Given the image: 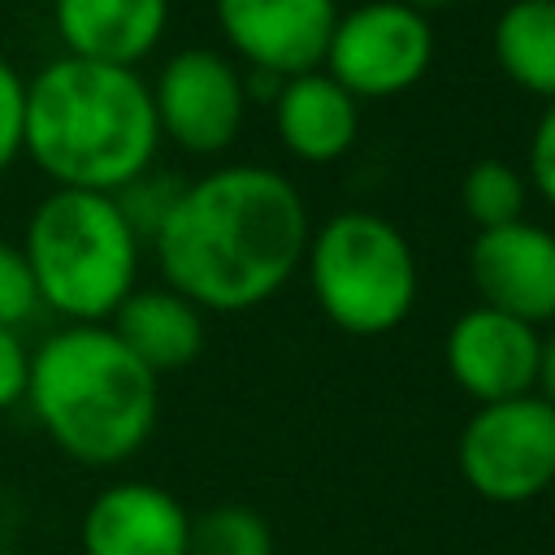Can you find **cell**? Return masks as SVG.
Here are the masks:
<instances>
[{
	"label": "cell",
	"instance_id": "6da1fadb",
	"mask_svg": "<svg viewBox=\"0 0 555 555\" xmlns=\"http://www.w3.org/2000/svg\"><path fill=\"white\" fill-rule=\"evenodd\" d=\"M312 225L295 182L264 165H225L191 186L152 234L169 291L199 312H247L304 264Z\"/></svg>",
	"mask_w": 555,
	"mask_h": 555
},
{
	"label": "cell",
	"instance_id": "7a4b0ae2",
	"mask_svg": "<svg viewBox=\"0 0 555 555\" xmlns=\"http://www.w3.org/2000/svg\"><path fill=\"white\" fill-rule=\"evenodd\" d=\"M156 143L152 87L126 65L56 56L26 82L22 152L61 191L117 195L152 169Z\"/></svg>",
	"mask_w": 555,
	"mask_h": 555
},
{
	"label": "cell",
	"instance_id": "3957f363",
	"mask_svg": "<svg viewBox=\"0 0 555 555\" xmlns=\"http://www.w3.org/2000/svg\"><path fill=\"white\" fill-rule=\"evenodd\" d=\"M26 403L74 464L113 468L147 447L160 416V377L108 325H65L30 351Z\"/></svg>",
	"mask_w": 555,
	"mask_h": 555
},
{
	"label": "cell",
	"instance_id": "277c9868",
	"mask_svg": "<svg viewBox=\"0 0 555 555\" xmlns=\"http://www.w3.org/2000/svg\"><path fill=\"white\" fill-rule=\"evenodd\" d=\"M22 256L39 304L65 325H108L139 278V234L117 195L52 186L26 225Z\"/></svg>",
	"mask_w": 555,
	"mask_h": 555
},
{
	"label": "cell",
	"instance_id": "5b68a950",
	"mask_svg": "<svg viewBox=\"0 0 555 555\" xmlns=\"http://www.w3.org/2000/svg\"><path fill=\"white\" fill-rule=\"evenodd\" d=\"M321 317L356 338L390 334L416 304V256L408 234L377 212H338L312 230L304 251Z\"/></svg>",
	"mask_w": 555,
	"mask_h": 555
},
{
	"label": "cell",
	"instance_id": "8992f818",
	"mask_svg": "<svg viewBox=\"0 0 555 555\" xmlns=\"http://www.w3.org/2000/svg\"><path fill=\"white\" fill-rule=\"evenodd\" d=\"M455 468L486 503H533L555 486V408L542 395L481 403L455 438Z\"/></svg>",
	"mask_w": 555,
	"mask_h": 555
},
{
	"label": "cell",
	"instance_id": "52a82bcc",
	"mask_svg": "<svg viewBox=\"0 0 555 555\" xmlns=\"http://www.w3.org/2000/svg\"><path fill=\"white\" fill-rule=\"evenodd\" d=\"M434 65V26L403 0H369L338 13L330 35L325 74L356 100L403 95Z\"/></svg>",
	"mask_w": 555,
	"mask_h": 555
},
{
	"label": "cell",
	"instance_id": "ba28073f",
	"mask_svg": "<svg viewBox=\"0 0 555 555\" xmlns=\"http://www.w3.org/2000/svg\"><path fill=\"white\" fill-rule=\"evenodd\" d=\"M152 108L160 139L178 143L191 156H217L238 139L247 87L230 56L212 48H182L160 65Z\"/></svg>",
	"mask_w": 555,
	"mask_h": 555
},
{
	"label": "cell",
	"instance_id": "9c48e42d",
	"mask_svg": "<svg viewBox=\"0 0 555 555\" xmlns=\"http://www.w3.org/2000/svg\"><path fill=\"white\" fill-rule=\"evenodd\" d=\"M212 13L225 43L273 78L321 69L338 26L334 0H212Z\"/></svg>",
	"mask_w": 555,
	"mask_h": 555
},
{
	"label": "cell",
	"instance_id": "30bf717a",
	"mask_svg": "<svg viewBox=\"0 0 555 555\" xmlns=\"http://www.w3.org/2000/svg\"><path fill=\"white\" fill-rule=\"evenodd\" d=\"M538 347H542V334L533 325L477 304L451 321L442 356H447L451 382L481 408V403L533 395Z\"/></svg>",
	"mask_w": 555,
	"mask_h": 555
},
{
	"label": "cell",
	"instance_id": "8fae6325",
	"mask_svg": "<svg viewBox=\"0 0 555 555\" xmlns=\"http://www.w3.org/2000/svg\"><path fill=\"white\" fill-rule=\"evenodd\" d=\"M468 278L486 308L525 325L555 321V234L533 221L477 230L468 243Z\"/></svg>",
	"mask_w": 555,
	"mask_h": 555
},
{
	"label": "cell",
	"instance_id": "7c38bea8",
	"mask_svg": "<svg viewBox=\"0 0 555 555\" xmlns=\"http://www.w3.org/2000/svg\"><path fill=\"white\" fill-rule=\"evenodd\" d=\"M82 555H191V512L156 481H113L82 512Z\"/></svg>",
	"mask_w": 555,
	"mask_h": 555
},
{
	"label": "cell",
	"instance_id": "4fadbf2b",
	"mask_svg": "<svg viewBox=\"0 0 555 555\" xmlns=\"http://www.w3.org/2000/svg\"><path fill=\"white\" fill-rule=\"evenodd\" d=\"M52 26L65 56L134 69L160 43L169 0H52Z\"/></svg>",
	"mask_w": 555,
	"mask_h": 555
},
{
	"label": "cell",
	"instance_id": "5bb4252c",
	"mask_svg": "<svg viewBox=\"0 0 555 555\" xmlns=\"http://www.w3.org/2000/svg\"><path fill=\"white\" fill-rule=\"evenodd\" d=\"M273 130L304 165H330L351 152L360 134V100L325 69L286 78L273 95Z\"/></svg>",
	"mask_w": 555,
	"mask_h": 555
},
{
	"label": "cell",
	"instance_id": "9a60e30c",
	"mask_svg": "<svg viewBox=\"0 0 555 555\" xmlns=\"http://www.w3.org/2000/svg\"><path fill=\"white\" fill-rule=\"evenodd\" d=\"M108 330L156 377L186 369L204 347V312L169 286H147V291L134 286L130 299L113 312Z\"/></svg>",
	"mask_w": 555,
	"mask_h": 555
},
{
	"label": "cell",
	"instance_id": "2e32d148",
	"mask_svg": "<svg viewBox=\"0 0 555 555\" xmlns=\"http://www.w3.org/2000/svg\"><path fill=\"white\" fill-rule=\"evenodd\" d=\"M494 61L529 95L555 100V0H512L494 17Z\"/></svg>",
	"mask_w": 555,
	"mask_h": 555
},
{
	"label": "cell",
	"instance_id": "e0dca14e",
	"mask_svg": "<svg viewBox=\"0 0 555 555\" xmlns=\"http://www.w3.org/2000/svg\"><path fill=\"white\" fill-rule=\"evenodd\" d=\"M191 555H273V529L247 503H217L191 516Z\"/></svg>",
	"mask_w": 555,
	"mask_h": 555
},
{
	"label": "cell",
	"instance_id": "ac0fdd59",
	"mask_svg": "<svg viewBox=\"0 0 555 555\" xmlns=\"http://www.w3.org/2000/svg\"><path fill=\"white\" fill-rule=\"evenodd\" d=\"M460 204L477 230L512 225L525 212V178L507 160L486 156V160L468 165V173L460 182Z\"/></svg>",
	"mask_w": 555,
	"mask_h": 555
},
{
	"label": "cell",
	"instance_id": "d6986e66",
	"mask_svg": "<svg viewBox=\"0 0 555 555\" xmlns=\"http://www.w3.org/2000/svg\"><path fill=\"white\" fill-rule=\"evenodd\" d=\"M178 195H182V182H173V178H156L152 182V169L143 173V178H134L126 191H117V204H121V212H126V221L134 225V234L143 238H152L156 230H160V221L169 217V208L178 204Z\"/></svg>",
	"mask_w": 555,
	"mask_h": 555
},
{
	"label": "cell",
	"instance_id": "ffe728a7",
	"mask_svg": "<svg viewBox=\"0 0 555 555\" xmlns=\"http://www.w3.org/2000/svg\"><path fill=\"white\" fill-rule=\"evenodd\" d=\"M35 308H39V291H35L26 256L17 247L0 243V325L17 330L35 317Z\"/></svg>",
	"mask_w": 555,
	"mask_h": 555
},
{
	"label": "cell",
	"instance_id": "44dd1931",
	"mask_svg": "<svg viewBox=\"0 0 555 555\" xmlns=\"http://www.w3.org/2000/svg\"><path fill=\"white\" fill-rule=\"evenodd\" d=\"M22 117H26V78L0 56V173L22 152Z\"/></svg>",
	"mask_w": 555,
	"mask_h": 555
},
{
	"label": "cell",
	"instance_id": "7402d4cb",
	"mask_svg": "<svg viewBox=\"0 0 555 555\" xmlns=\"http://www.w3.org/2000/svg\"><path fill=\"white\" fill-rule=\"evenodd\" d=\"M26 382H30V351L17 338V330L0 325V412L26 403Z\"/></svg>",
	"mask_w": 555,
	"mask_h": 555
},
{
	"label": "cell",
	"instance_id": "603a6c76",
	"mask_svg": "<svg viewBox=\"0 0 555 555\" xmlns=\"http://www.w3.org/2000/svg\"><path fill=\"white\" fill-rule=\"evenodd\" d=\"M529 178H533L538 195L555 208V100L546 104V113L533 126V139H529Z\"/></svg>",
	"mask_w": 555,
	"mask_h": 555
},
{
	"label": "cell",
	"instance_id": "cb8c5ba5",
	"mask_svg": "<svg viewBox=\"0 0 555 555\" xmlns=\"http://www.w3.org/2000/svg\"><path fill=\"white\" fill-rule=\"evenodd\" d=\"M533 395H542L555 408V325H551V334H542V347H538V386H533Z\"/></svg>",
	"mask_w": 555,
	"mask_h": 555
},
{
	"label": "cell",
	"instance_id": "d4e9b609",
	"mask_svg": "<svg viewBox=\"0 0 555 555\" xmlns=\"http://www.w3.org/2000/svg\"><path fill=\"white\" fill-rule=\"evenodd\" d=\"M403 4H412L416 13H425V17H429V13H438V9H451L455 0H403Z\"/></svg>",
	"mask_w": 555,
	"mask_h": 555
}]
</instances>
